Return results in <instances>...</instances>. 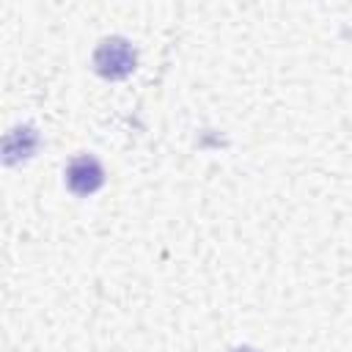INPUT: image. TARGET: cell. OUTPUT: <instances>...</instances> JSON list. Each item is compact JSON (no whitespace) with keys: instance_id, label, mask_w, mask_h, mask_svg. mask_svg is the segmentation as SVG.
<instances>
[{"instance_id":"6da1fadb","label":"cell","mask_w":352,"mask_h":352,"mask_svg":"<svg viewBox=\"0 0 352 352\" xmlns=\"http://www.w3.org/2000/svg\"><path fill=\"white\" fill-rule=\"evenodd\" d=\"M135 63H138V52L121 36L102 38L99 47H96V52H94V69L104 80H124L126 74H132Z\"/></svg>"},{"instance_id":"7a4b0ae2","label":"cell","mask_w":352,"mask_h":352,"mask_svg":"<svg viewBox=\"0 0 352 352\" xmlns=\"http://www.w3.org/2000/svg\"><path fill=\"white\" fill-rule=\"evenodd\" d=\"M66 184L74 195H91L96 192L102 184H104V170L99 165V160L82 154V157H74L66 168Z\"/></svg>"},{"instance_id":"3957f363","label":"cell","mask_w":352,"mask_h":352,"mask_svg":"<svg viewBox=\"0 0 352 352\" xmlns=\"http://www.w3.org/2000/svg\"><path fill=\"white\" fill-rule=\"evenodd\" d=\"M36 146H38V135L33 126H14L3 138V162L14 165L19 160H28V157H33Z\"/></svg>"},{"instance_id":"277c9868","label":"cell","mask_w":352,"mask_h":352,"mask_svg":"<svg viewBox=\"0 0 352 352\" xmlns=\"http://www.w3.org/2000/svg\"><path fill=\"white\" fill-rule=\"evenodd\" d=\"M234 352H256V349H250V346H239V349H234Z\"/></svg>"}]
</instances>
